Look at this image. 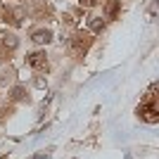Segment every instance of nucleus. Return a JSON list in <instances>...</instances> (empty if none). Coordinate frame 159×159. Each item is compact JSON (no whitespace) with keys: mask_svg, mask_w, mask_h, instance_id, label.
<instances>
[{"mask_svg":"<svg viewBox=\"0 0 159 159\" xmlns=\"http://www.w3.org/2000/svg\"><path fill=\"white\" fill-rule=\"evenodd\" d=\"M50 38H52V33H50V31H33V36H31V40H33V43H38V45L50 43Z\"/></svg>","mask_w":159,"mask_h":159,"instance_id":"f03ea898","label":"nucleus"},{"mask_svg":"<svg viewBox=\"0 0 159 159\" xmlns=\"http://www.w3.org/2000/svg\"><path fill=\"white\" fill-rule=\"evenodd\" d=\"M48 154H50V152H38V154H33V157H31V159H45V157H48Z\"/></svg>","mask_w":159,"mask_h":159,"instance_id":"39448f33","label":"nucleus"},{"mask_svg":"<svg viewBox=\"0 0 159 159\" xmlns=\"http://www.w3.org/2000/svg\"><path fill=\"white\" fill-rule=\"evenodd\" d=\"M29 64H31L33 69H43V66L48 64L45 52H31V55H29Z\"/></svg>","mask_w":159,"mask_h":159,"instance_id":"f257e3e1","label":"nucleus"},{"mask_svg":"<svg viewBox=\"0 0 159 159\" xmlns=\"http://www.w3.org/2000/svg\"><path fill=\"white\" fill-rule=\"evenodd\" d=\"M5 43H7V45H10V48H17V40H14L12 36H10V40H5Z\"/></svg>","mask_w":159,"mask_h":159,"instance_id":"423d86ee","label":"nucleus"},{"mask_svg":"<svg viewBox=\"0 0 159 159\" xmlns=\"http://www.w3.org/2000/svg\"><path fill=\"white\" fill-rule=\"evenodd\" d=\"M88 26H90V31H95V33H98V31H102V26H105V21L100 19V17H93V19L88 21Z\"/></svg>","mask_w":159,"mask_h":159,"instance_id":"7ed1b4c3","label":"nucleus"},{"mask_svg":"<svg viewBox=\"0 0 159 159\" xmlns=\"http://www.w3.org/2000/svg\"><path fill=\"white\" fill-rule=\"evenodd\" d=\"M98 0H81V5H95Z\"/></svg>","mask_w":159,"mask_h":159,"instance_id":"0eeeda50","label":"nucleus"},{"mask_svg":"<svg viewBox=\"0 0 159 159\" xmlns=\"http://www.w3.org/2000/svg\"><path fill=\"white\" fill-rule=\"evenodd\" d=\"M12 98L14 100H21V98H24V90H21V88H14V90H12Z\"/></svg>","mask_w":159,"mask_h":159,"instance_id":"20e7f679","label":"nucleus"}]
</instances>
